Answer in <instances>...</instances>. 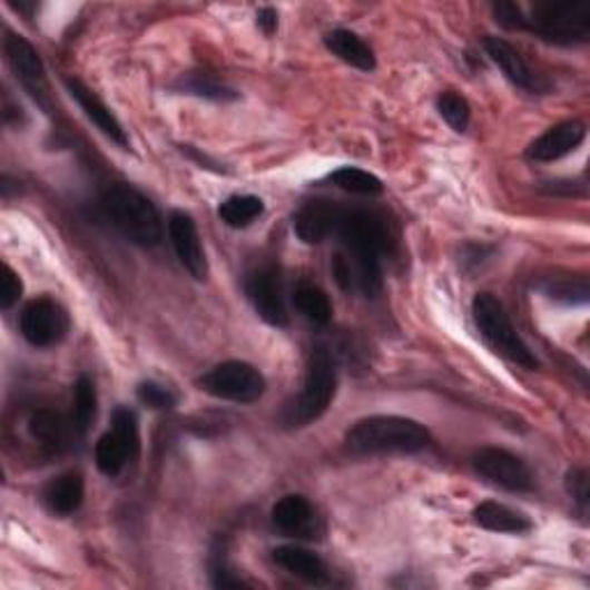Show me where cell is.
<instances>
[{
  "label": "cell",
  "instance_id": "obj_12",
  "mask_svg": "<svg viewBox=\"0 0 590 590\" xmlns=\"http://www.w3.org/2000/svg\"><path fill=\"white\" fill-rule=\"evenodd\" d=\"M169 240L183 264V268L196 279L204 282L208 277V258L201 245L199 228L187 213H171L169 217Z\"/></svg>",
  "mask_w": 590,
  "mask_h": 590
},
{
  "label": "cell",
  "instance_id": "obj_32",
  "mask_svg": "<svg viewBox=\"0 0 590 590\" xmlns=\"http://www.w3.org/2000/svg\"><path fill=\"white\" fill-rule=\"evenodd\" d=\"M491 10H494V19L499 26L508 30H527V14H523L521 6L512 3V0H499Z\"/></svg>",
  "mask_w": 590,
  "mask_h": 590
},
{
  "label": "cell",
  "instance_id": "obj_9",
  "mask_svg": "<svg viewBox=\"0 0 590 590\" xmlns=\"http://www.w3.org/2000/svg\"><path fill=\"white\" fill-rule=\"evenodd\" d=\"M19 327L23 340L36 348H51L70 333V316L51 298H38L23 307Z\"/></svg>",
  "mask_w": 590,
  "mask_h": 590
},
{
  "label": "cell",
  "instance_id": "obj_21",
  "mask_svg": "<svg viewBox=\"0 0 590 590\" xmlns=\"http://www.w3.org/2000/svg\"><path fill=\"white\" fill-rule=\"evenodd\" d=\"M83 494H86V486H83L81 473L70 471V473H62V475L53 478L45 486L42 499H45V505L49 508V512H53L58 517H70L81 508Z\"/></svg>",
  "mask_w": 590,
  "mask_h": 590
},
{
  "label": "cell",
  "instance_id": "obj_6",
  "mask_svg": "<svg viewBox=\"0 0 590 590\" xmlns=\"http://www.w3.org/2000/svg\"><path fill=\"white\" fill-rule=\"evenodd\" d=\"M337 387V372L333 355L325 348H314L309 360H307V374H305V385L298 402H295L288 411L286 422L291 427H307V424L316 422L335 397Z\"/></svg>",
  "mask_w": 590,
  "mask_h": 590
},
{
  "label": "cell",
  "instance_id": "obj_22",
  "mask_svg": "<svg viewBox=\"0 0 590 590\" xmlns=\"http://www.w3.org/2000/svg\"><path fill=\"white\" fill-rule=\"evenodd\" d=\"M473 519L478 527H482L484 531L491 533H512V535H521V533H529L533 529V521L519 512L512 510L503 503L496 501H484L473 510Z\"/></svg>",
  "mask_w": 590,
  "mask_h": 590
},
{
  "label": "cell",
  "instance_id": "obj_26",
  "mask_svg": "<svg viewBox=\"0 0 590 590\" xmlns=\"http://www.w3.org/2000/svg\"><path fill=\"white\" fill-rule=\"evenodd\" d=\"M97 415V390L95 383L88 376H79L75 383V406H72V420L79 436H83Z\"/></svg>",
  "mask_w": 590,
  "mask_h": 590
},
{
  "label": "cell",
  "instance_id": "obj_16",
  "mask_svg": "<svg viewBox=\"0 0 590 590\" xmlns=\"http://www.w3.org/2000/svg\"><path fill=\"white\" fill-rule=\"evenodd\" d=\"M342 213L344 210L333 201H309L307 206L295 213L293 219L295 236L307 245H318L325 238L337 234Z\"/></svg>",
  "mask_w": 590,
  "mask_h": 590
},
{
  "label": "cell",
  "instance_id": "obj_20",
  "mask_svg": "<svg viewBox=\"0 0 590 590\" xmlns=\"http://www.w3.org/2000/svg\"><path fill=\"white\" fill-rule=\"evenodd\" d=\"M28 430H30L32 439L40 441L45 448H49L53 452H60V450L68 448L72 436L79 434L75 427V420H68L65 415L49 411V409L32 413L28 420Z\"/></svg>",
  "mask_w": 590,
  "mask_h": 590
},
{
  "label": "cell",
  "instance_id": "obj_36",
  "mask_svg": "<svg viewBox=\"0 0 590 590\" xmlns=\"http://www.w3.org/2000/svg\"><path fill=\"white\" fill-rule=\"evenodd\" d=\"M256 23L260 30L266 32V36H273V32L277 30V12L273 8H260L256 12Z\"/></svg>",
  "mask_w": 590,
  "mask_h": 590
},
{
  "label": "cell",
  "instance_id": "obj_31",
  "mask_svg": "<svg viewBox=\"0 0 590 590\" xmlns=\"http://www.w3.org/2000/svg\"><path fill=\"white\" fill-rule=\"evenodd\" d=\"M137 397L144 406L155 409V411H169L178 404V397L167 385H159L155 381H146L137 387Z\"/></svg>",
  "mask_w": 590,
  "mask_h": 590
},
{
  "label": "cell",
  "instance_id": "obj_23",
  "mask_svg": "<svg viewBox=\"0 0 590 590\" xmlns=\"http://www.w3.org/2000/svg\"><path fill=\"white\" fill-rule=\"evenodd\" d=\"M325 47L333 56H337L340 60H344L355 70L372 72L376 68V56L370 49V45L363 38H357L355 32H351V30L340 28V30L327 32Z\"/></svg>",
  "mask_w": 590,
  "mask_h": 590
},
{
  "label": "cell",
  "instance_id": "obj_34",
  "mask_svg": "<svg viewBox=\"0 0 590 590\" xmlns=\"http://www.w3.org/2000/svg\"><path fill=\"white\" fill-rule=\"evenodd\" d=\"M566 484H568V491H570V496L574 499V503L586 512L588 496H590L588 494V471L586 469H572L568 473Z\"/></svg>",
  "mask_w": 590,
  "mask_h": 590
},
{
  "label": "cell",
  "instance_id": "obj_19",
  "mask_svg": "<svg viewBox=\"0 0 590 590\" xmlns=\"http://www.w3.org/2000/svg\"><path fill=\"white\" fill-rule=\"evenodd\" d=\"M273 559L279 568H284L286 572H291L293 577H298L307 583L325 586L327 581H331V577H327V566L321 561V555H316L314 551L305 547H298V544L277 547L273 551Z\"/></svg>",
  "mask_w": 590,
  "mask_h": 590
},
{
  "label": "cell",
  "instance_id": "obj_18",
  "mask_svg": "<svg viewBox=\"0 0 590 590\" xmlns=\"http://www.w3.org/2000/svg\"><path fill=\"white\" fill-rule=\"evenodd\" d=\"M65 86H68V92L72 95V100L81 107V111L88 116V120H92V125L100 129L105 137H109L120 148H129V139H127V132L122 129L120 120L111 114V109L100 100V97H97L90 88H86L79 79H68L65 81Z\"/></svg>",
  "mask_w": 590,
  "mask_h": 590
},
{
  "label": "cell",
  "instance_id": "obj_24",
  "mask_svg": "<svg viewBox=\"0 0 590 590\" xmlns=\"http://www.w3.org/2000/svg\"><path fill=\"white\" fill-rule=\"evenodd\" d=\"M293 305L298 309L307 321L314 325H327L333 318V305L331 298H327L325 291L318 288L316 284L303 282L295 286L293 291Z\"/></svg>",
  "mask_w": 590,
  "mask_h": 590
},
{
  "label": "cell",
  "instance_id": "obj_28",
  "mask_svg": "<svg viewBox=\"0 0 590 590\" xmlns=\"http://www.w3.org/2000/svg\"><path fill=\"white\" fill-rule=\"evenodd\" d=\"M331 183L357 196H378L383 191V183L374 174L353 167H342L335 174H331Z\"/></svg>",
  "mask_w": 590,
  "mask_h": 590
},
{
  "label": "cell",
  "instance_id": "obj_25",
  "mask_svg": "<svg viewBox=\"0 0 590 590\" xmlns=\"http://www.w3.org/2000/svg\"><path fill=\"white\" fill-rule=\"evenodd\" d=\"M264 210H266L264 201H260L258 196L243 194V196H228V199L219 206L217 215L226 226L247 228L249 224H254L260 215H264Z\"/></svg>",
  "mask_w": 590,
  "mask_h": 590
},
{
  "label": "cell",
  "instance_id": "obj_17",
  "mask_svg": "<svg viewBox=\"0 0 590 590\" xmlns=\"http://www.w3.org/2000/svg\"><path fill=\"white\" fill-rule=\"evenodd\" d=\"M583 139H586V125L579 120H566L547 129L540 139L531 144L527 155L533 161L549 164L574 153L583 144Z\"/></svg>",
  "mask_w": 590,
  "mask_h": 590
},
{
  "label": "cell",
  "instance_id": "obj_4",
  "mask_svg": "<svg viewBox=\"0 0 590 590\" xmlns=\"http://www.w3.org/2000/svg\"><path fill=\"white\" fill-rule=\"evenodd\" d=\"M527 30L553 45H579L590 36L588 0H538L527 14Z\"/></svg>",
  "mask_w": 590,
  "mask_h": 590
},
{
  "label": "cell",
  "instance_id": "obj_1",
  "mask_svg": "<svg viewBox=\"0 0 590 590\" xmlns=\"http://www.w3.org/2000/svg\"><path fill=\"white\" fill-rule=\"evenodd\" d=\"M337 236L346 247L344 256L353 273V284L367 298H376L383 288L381 256L395 243L390 224L383 215L372 210H344Z\"/></svg>",
  "mask_w": 590,
  "mask_h": 590
},
{
  "label": "cell",
  "instance_id": "obj_11",
  "mask_svg": "<svg viewBox=\"0 0 590 590\" xmlns=\"http://www.w3.org/2000/svg\"><path fill=\"white\" fill-rule=\"evenodd\" d=\"M247 298L254 307V312L264 318L273 327H286L288 325V314L284 305V291H282V279L275 268H258L249 273L245 282Z\"/></svg>",
  "mask_w": 590,
  "mask_h": 590
},
{
  "label": "cell",
  "instance_id": "obj_35",
  "mask_svg": "<svg viewBox=\"0 0 590 590\" xmlns=\"http://www.w3.org/2000/svg\"><path fill=\"white\" fill-rule=\"evenodd\" d=\"M213 586L215 588H245L247 583L234 574V570L226 563H215L213 566Z\"/></svg>",
  "mask_w": 590,
  "mask_h": 590
},
{
  "label": "cell",
  "instance_id": "obj_7",
  "mask_svg": "<svg viewBox=\"0 0 590 590\" xmlns=\"http://www.w3.org/2000/svg\"><path fill=\"white\" fill-rule=\"evenodd\" d=\"M141 448L139 436V420L137 413L125 406L114 411L111 430L97 441L95 445V462L107 478H116L122 473L129 459H135Z\"/></svg>",
  "mask_w": 590,
  "mask_h": 590
},
{
  "label": "cell",
  "instance_id": "obj_27",
  "mask_svg": "<svg viewBox=\"0 0 590 590\" xmlns=\"http://www.w3.org/2000/svg\"><path fill=\"white\" fill-rule=\"evenodd\" d=\"M178 88L183 92L196 95V97H206V100H215V102H232L238 100V92L232 90L228 86L219 83L217 79H213L210 75H187L180 79Z\"/></svg>",
  "mask_w": 590,
  "mask_h": 590
},
{
  "label": "cell",
  "instance_id": "obj_3",
  "mask_svg": "<svg viewBox=\"0 0 590 590\" xmlns=\"http://www.w3.org/2000/svg\"><path fill=\"white\" fill-rule=\"evenodd\" d=\"M102 208L109 222L129 243L141 247L159 245L164 234L159 213L139 189L129 185L109 187L102 196Z\"/></svg>",
  "mask_w": 590,
  "mask_h": 590
},
{
  "label": "cell",
  "instance_id": "obj_8",
  "mask_svg": "<svg viewBox=\"0 0 590 590\" xmlns=\"http://www.w3.org/2000/svg\"><path fill=\"white\" fill-rule=\"evenodd\" d=\"M199 385L217 400L238 404H252L264 397L266 392L264 374L254 365L243 363V360H226V363L213 367L206 376H201Z\"/></svg>",
  "mask_w": 590,
  "mask_h": 590
},
{
  "label": "cell",
  "instance_id": "obj_29",
  "mask_svg": "<svg viewBox=\"0 0 590 590\" xmlns=\"http://www.w3.org/2000/svg\"><path fill=\"white\" fill-rule=\"evenodd\" d=\"M540 288L549 295V298L555 301H566V303H586L588 301V282L572 279V277H549L547 282L540 284Z\"/></svg>",
  "mask_w": 590,
  "mask_h": 590
},
{
  "label": "cell",
  "instance_id": "obj_33",
  "mask_svg": "<svg viewBox=\"0 0 590 590\" xmlns=\"http://www.w3.org/2000/svg\"><path fill=\"white\" fill-rule=\"evenodd\" d=\"M23 293V284L19 275L6 264L3 266V279H0V307L12 309Z\"/></svg>",
  "mask_w": 590,
  "mask_h": 590
},
{
  "label": "cell",
  "instance_id": "obj_5",
  "mask_svg": "<svg viewBox=\"0 0 590 590\" xmlns=\"http://www.w3.org/2000/svg\"><path fill=\"white\" fill-rule=\"evenodd\" d=\"M473 318L482 340L494 348L499 355H503L510 363L523 367V370H538L540 363L535 353L527 346L514 325L501 305L499 298H494L491 293H478L473 301Z\"/></svg>",
  "mask_w": 590,
  "mask_h": 590
},
{
  "label": "cell",
  "instance_id": "obj_30",
  "mask_svg": "<svg viewBox=\"0 0 590 590\" xmlns=\"http://www.w3.org/2000/svg\"><path fill=\"white\" fill-rule=\"evenodd\" d=\"M439 114L454 129V132H466V127L471 122V107L462 95L443 92L439 97Z\"/></svg>",
  "mask_w": 590,
  "mask_h": 590
},
{
  "label": "cell",
  "instance_id": "obj_14",
  "mask_svg": "<svg viewBox=\"0 0 590 590\" xmlns=\"http://www.w3.org/2000/svg\"><path fill=\"white\" fill-rule=\"evenodd\" d=\"M3 47H6V56H8L10 68L19 77L21 86L32 97H36V100H40V97L47 95V90H49L47 70H45V62H42L40 53L32 49V45L26 38L14 36V32H8Z\"/></svg>",
  "mask_w": 590,
  "mask_h": 590
},
{
  "label": "cell",
  "instance_id": "obj_15",
  "mask_svg": "<svg viewBox=\"0 0 590 590\" xmlns=\"http://www.w3.org/2000/svg\"><path fill=\"white\" fill-rule=\"evenodd\" d=\"M482 47L486 51V56L494 60L499 65V70L519 88L529 90V92H544L549 88V83L535 75L529 62L521 58V53L510 45L505 42L503 38H494V36H486L482 40Z\"/></svg>",
  "mask_w": 590,
  "mask_h": 590
},
{
  "label": "cell",
  "instance_id": "obj_13",
  "mask_svg": "<svg viewBox=\"0 0 590 590\" xmlns=\"http://www.w3.org/2000/svg\"><path fill=\"white\" fill-rule=\"evenodd\" d=\"M273 523L284 535L298 540H314L323 533L318 512L305 496L298 494H291L277 501V505L273 508Z\"/></svg>",
  "mask_w": 590,
  "mask_h": 590
},
{
  "label": "cell",
  "instance_id": "obj_2",
  "mask_svg": "<svg viewBox=\"0 0 590 590\" xmlns=\"http://www.w3.org/2000/svg\"><path fill=\"white\" fill-rule=\"evenodd\" d=\"M432 443L424 424L400 415H372L357 420L346 434L353 454H415Z\"/></svg>",
  "mask_w": 590,
  "mask_h": 590
},
{
  "label": "cell",
  "instance_id": "obj_10",
  "mask_svg": "<svg viewBox=\"0 0 590 590\" xmlns=\"http://www.w3.org/2000/svg\"><path fill=\"white\" fill-rule=\"evenodd\" d=\"M473 469L489 480L491 484H499L508 491H531L533 475L531 469L521 462L519 456L503 448H482L473 454Z\"/></svg>",
  "mask_w": 590,
  "mask_h": 590
}]
</instances>
